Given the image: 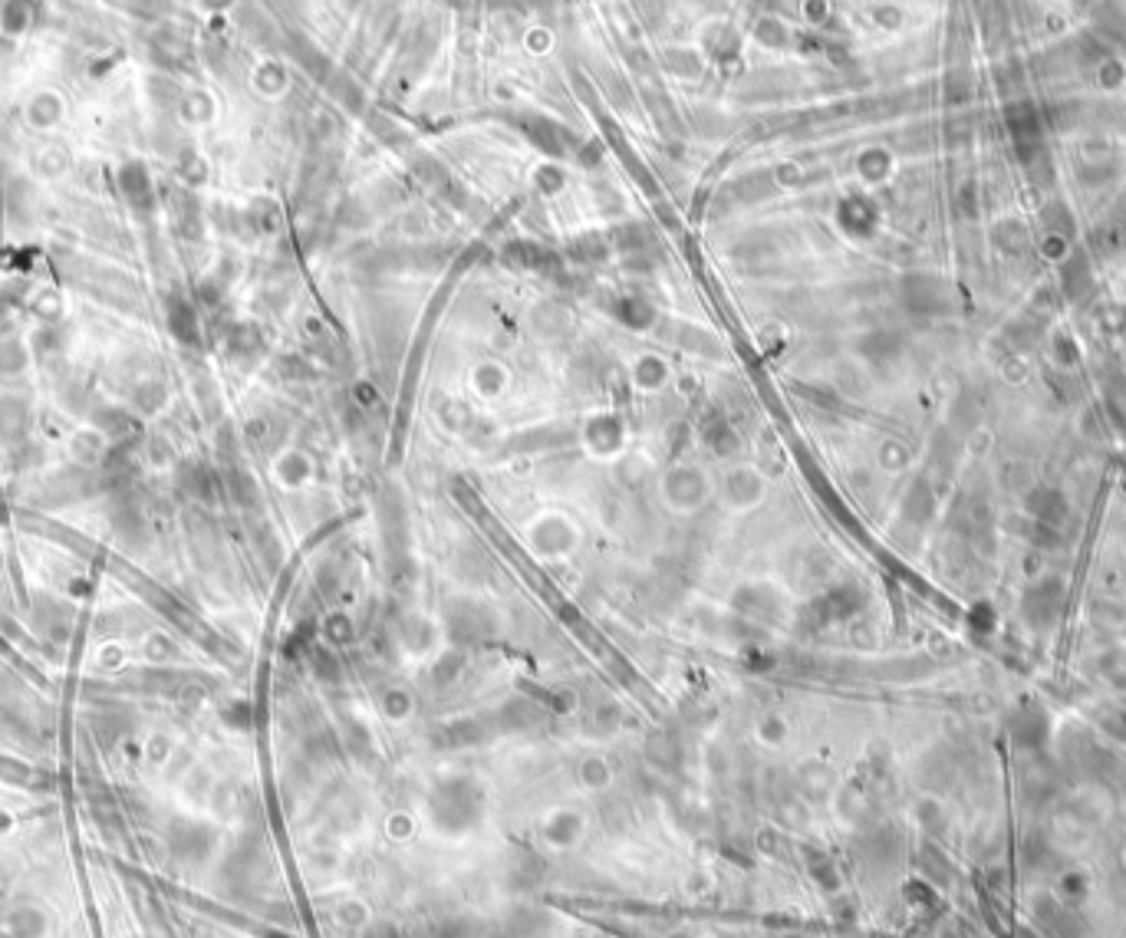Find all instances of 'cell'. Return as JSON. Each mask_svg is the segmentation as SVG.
<instances>
[{"instance_id":"cell-1","label":"cell","mask_w":1126,"mask_h":938,"mask_svg":"<svg viewBox=\"0 0 1126 938\" xmlns=\"http://www.w3.org/2000/svg\"><path fill=\"white\" fill-rule=\"evenodd\" d=\"M771 497V474L745 458L725 461L712 471V504L728 517H748L761 511Z\"/></svg>"},{"instance_id":"cell-2","label":"cell","mask_w":1126,"mask_h":938,"mask_svg":"<svg viewBox=\"0 0 1126 938\" xmlns=\"http://www.w3.org/2000/svg\"><path fill=\"white\" fill-rule=\"evenodd\" d=\"M656 497L675 517L702 514L712 504V471L695 465V461H672L669 468L659 471Z\"/></svg>"},{"instance_id":"cell-3","label":"cell","mask_w":1126,"mask_h":938,"mask_svg":"<svg viewBox=\"0 0 1126 938\" xmlns=\"http://www.w3.org/2000/svg\"><path fill=\"white\" fill-rule=\"evenodd\" d=\"M580 540H583L580 524L573 521L567 511H557V507L537 511L531 521L524 524V547L531 550V557L540 563H560L573 557Z\"/></svg>"},{"instance_id":"cell-4","label":"cell","mask_w":1126,"mask_h":938,"mask_svg":"<svg viewBox=\"0 0 1126 938\" xmlns=\"http://www.w3.org/2000/svg\"><path fill=\"white\" fill-rule=\"evenodd\" d=\"M580 448L593 461H619L629 448V428L613 409L590 412L580 425Z\"/></svg>"},{"instance_id":"cell-5","label":"cell","mask_w":1126,"mask_h":938,"mask_svg":"<svg viewBox=\"0 0 1126 938\" xmlns=\"http://www.w3.org/2000/svg\"><path fill=\"white\" fill-rule=\"evenodd\" d=\"M629 382H633V389L639 395H659L669 389L672 382V369L662 356L656 353H643L633 359V366H629Z\"/></svg>"},{"instance_id":"cell-6","label":"cell","mask_w":1126,"mask_h":938,"mask_svg":"<svg viewBox=\"0 0 1126 938\" xmlns=\"http://www.w3.org/2000/svg\"><path fill=\"white\" fill-rule=\"evenodd\" d=\"M274 471H277V478H280V484H284L287 491H303V488H310L313 478H317V468H313V458L307 455V451H300V448H287L284 455L277 458Z\"/></svg>"},{"instance_id":"cell-7","label":"cell","mask_w":1126,"mask_h":938,"mask_svg":"<svg viewBox=\"0 0 1126 938\" xmlns=\"http://www.w3.org/2000/svg\"><path fill=\"white\" fill-rule=\"evenodd\" d=\"M471 392L478 395L481 402H498L504 392H508V369L501 363H481L475 372H471Z\"/></svg>"}]
</instances>
